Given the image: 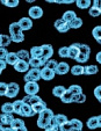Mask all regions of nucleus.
<instances>
[{
  "label": "nucleus",
  "instance_id": "f257e3e1",
  "mask_svg": "<svg viewBox=\"0 0 101 131\" xmlns=\"http://www.w3.org/2000/svg\"><path fill=\"white\" fill-rule=\"evenodd\" d=\"M54 111L51 109L47 108L44 111H42L41 114H38V118H37V126L39 129H47L48 126L51 124L52 118H54Z\"/></svg>",
  "mask_w": 101,
  "mask_h": 131
},
{
  "label": "nucleus",
  "instance_id": "f03ea898",
  "mask_svg": "<svg viewBox=\"0 0 101 131\" xmlns=\"http://www.w3.org/2000/svg\"><path fill=\"white\" fill-rule=\"evenodd\" d=\"M42 79L41 78V70L39 69H30L25 75L26 82H37V80Z\"/></svg>",
  "mask_w": 101,
  "mask_h": 131
},
{
  "label": "nucleus",
  "instance_id": "7ed1b4c3",
  "mask_svg": "<svg viewBox=\"0 0 101 131\" xmlns=\"http://www.w3.org/2000/svg\"><path fill=\"white\" fill-rule=\"evenodd\" d=\"M39 91V86L37 82H26L25 85V93L27 95H36Z\"/></svg>",
  "mask_w": 101,
  "mask_h": 131
},
{
  "label": "nucleus",
  "instance_id": "20e7f679",
  "mask_svg": "<svg viewBox=\"0 0 101 131\" xmlns=\"http://www.w3.org/2000/svg\"><path fill=\"white\" fill-rule=\"evenodd\" d=\"M54 26H55V28H56L59 32H62V34L67 32L70 29H71V28H70V25L67 22H65L63 19H58V20H56Z\"/></svg>",
  "mask_w": 101,
  "mask_h": 131
},
{
  "label": "nucleus",
  "instance_id": "39448f33",
  "mask_svg": "<svg viewBox=\"0 0 101 131\" xmlns=\"http://www.w3.org/2000/svg\"><path fill=\"white\" fill-rule=\"evenodd\" d=\"M20 92V86L16 84V82H11L8 84V89H7V93H6V96L9 97V99H13Z\"/></svg>",
  "mask_w": 101,
  "mask_h": 131
},
{
  "label": "nucleus",
  "instance_id": "423d86ee",
  "mask_svg": "<svg viewBox=\"0 0 101 131\" xmlns=\"http://www.w3.org/2000/svg\"><path fill=\"white\" fill-rule=\"evenodd\" d=\"M80 43H73L69 47V57L76 60L78 54L80 53Z\"/></svg>",
  "mask_w": 101,
  "mask_h": 131
},
{
  "label": "nucleus",
  "instance_id": "0eeeda50",
  "mask_svg": "<svg viewBox=\"0 0 101 131\" xmlns=\"http://www.w3.org/2000/svg\"><path fill=\"white\" fill-rule=\"evenodd\" d=\"M55 75H56V72H55L54 70H50V69H48V67H43V69L41 70V78H42L43 80H45V81L52 80L55 78Z\"/></svg>",
  "mask_w": 101,
  "mask_h": 131
},
{
  "label": "nucleus",
  "instance_id": "6e6552de",
  "mask_svg": "<svg viewBox=\"0 0 101 131\" xmlns=\"http://www.w3.org/2000/svg\"><path fill=\"white\" fill-rule=\"evenodd\" d=\"M69 71H71V67H70L69 64H67V63H65V62L58 63L56 70H55L56 74H59V75H64V74L69 73Z\"/></svg>",
  "mask_w": 101,
  "mask_h": 131
},
{
  "label": "nucleus",
  "instance_id": "1a4fd4ad",
  "mask_svg": "<svg viewBox=\"0 0 101 131\" xmlns=\"http://www.w3.org/2000/svg\"><path fill=\"white\" fill-rule=\"evenodd\" d=\"M28 14H29L30 19H41L43 16V9L39 6H33L30 7Z\"/></svg>",
  "mask_w": 101,
  "mask_h": 131
},
{
  "label": "nucleus",
  "instance_id": "9d476101",
  "mask_svg": "<svg viewBox=\"0 0 101 131\" xmlns=\"http://www.w3.org/2000/svg\"><path fill=\"white\" fill-rule=\"evenodd\" d=\"M22 101L25 102L26 104H29V106H35V104L39 103L41 101H43L38 95H26L25 97L22 99Z\"/></svg>",
  "mask_w": 101,
  "mask_h": 131
},
{
  "label": "nucleus",
  "instance_id": "9b49d317",
  "mask_svg": "<svg viewBox=\"0 0 101 131\" xmlns=\"http://www.w3.org/2000/svg\"><path fill=\"white\" fill-rule=\"evenodd\" d=\"M67 122H69V119H67V117L65 116V115L58 114V115H55L54 116L51 124L52 125H57V126H62V125H64L65 123H67Z\"/></svg>",
  "mask_w": 101,
  "mask_h": 131
},
{
  "label": "nucleus",
  "instance_id": "f8f14e48",
  "mask_svg": "<svg viewBox=\"0 0 101 131\" xmlns=\"http://www.w3.org/2000/svg\"><path fill=\"white\" fill-rule=\"evenodd\" d=\"M29 63L27 62V60H22V59H20L19 62L16 63V64L14 65V69L16 72H28L29 71Z\"/></svg>",
  "mask_w": 101,
  "mask_h": 131
},
{
  "label": "nucleus",
  "instance_id": "ddd939ff",
  "mask_svg": "<svg viewBox=\"0 0 101 131\" xmlns=\"http://www.w3.org/2000/svg\"><path fill=\"white\" fill-rule=\"evenodd\" d=\"M35 115V111L34 109H33L32 106H29V104H23L22 107V110H21V113H20V116L22 117H33Z\"/></svg>",
  "mask_w": 101,
  "mask_h": 131
},
{
  "label": "nucleus",
  "instance_id": "4468645a",
  "mask_svg": "<svg viewBox=\"0 0 101 131\" xmlns=\"http://www.w3.org/2000/svg\"><path fill=\"white\" fill-rule=\"evenodd\" d=\"M41 48H42V51H43V57L47 58V59H51L52 54H54V48H52V45L50 44H43L41 45Z\"/></svg>",
  "mask_w": 101,
  "mask_h": 131
},
{
  "label": "nucleus",
  "instance_id": "2eb2a0df",
  "mask_svg": "<svg viewBox=\"0 0 101 131\" xmlns=\"http://www.w3.org/2000/svg\"><path fill=\"white\" fill-rule=\"evenodd\" d=\"M19 25L22 30H29V29H32V27H33V21L30 17H22V19L19 21Z\"/></svg>",
  "mask_w": 101,
  "mask_h": 131
},
{
  "label": "nucleus",
  "instance_id": "dca6fc26",
  "mask_svg": "<svg viewBox=\"0 0 101 131\" xmlns=\"http://www.w3.org/2000/svg\"><path fill=\"white\" fill-rule=\"evenodd\" d=\"M1 126H7V125H12L13 121H14V117L11 114H1Z\"/></svg>",
  "mask_w": 101,
  "mask_h": 131
},
{
  "label": "nucleus",
  "instance_id": "f3484780",
  "mask_svg": "<svg viewBox=\"0 0 101 131\" xmlns=\"http://www.w3.org/2000/svg\"><path fill=\"white\" fill-rule=\"evenodd\" d=\"M66 92H67V89L65 88L64 86H60V85H59V86H55L54 87V89H52V95L60 99V97H62Z\"/></svg>",
  "mask_w": 101,
  "mask_h": 131
},
{
  "label": "nucleus",
  "instance_id": "a211bd4d",
  "mask_svg": "<svg viewBox=\"0 0 101 131\" xmlns=\"http://www.w3.org/2000/svg\"><path fill=\"white\" fill-rule=\"evenodd\" d=\"M22 31H23V30L21 29L19 22H13V23H11V25H9V34H11V36L22 34Z\"/></svg>",
  "mask_w": 101,
  "mask_h": 131
},
{
  "label": "nucleus",
  "instance_id": "6ab92c4d",
  "mask_svg": "<svg viewBox=\"0 0 101 131\" xmlns=\"http://www.w3.org/2000/svg\"><path fill=\"white\" fill-rule=\"evenodd\" d=\"M77 14H76V12H73V10H66V12L63 14V20L65 21V22H67V23H71L73 20H76L77 19Z\"/></svg>",
  "mask_w": 101,
  "mask_h": 131
},
{
  "label": "nucleus",
  "instance_id": "aec40b11",
  "mask_svg": "<svg viewBox=\"0 0 101 131\" xmlns=\"http://www.w3.org/2000/svg\"><path fill=\"white\" fill-rule=\"evenodd\" d=\"M19 60H20V58H19V56H17L16 52H8L7 58H6V62H7V64L13 65V66H14V65L16 64L17 62H19Z\"/></svg>",
  "mask_w": 101,
  "mask_h": 131
},
{
  "label": "nucleus",
  "instance_id": "412c9836",
  "mask_svg": "<svg viewBox=\"0 0 101 131\" xmlns=\"http://www.w3.org/2000/svg\"><path fill=\"white\" fill-rule=\"evenodd\" d=\"M71 73L74 77H78V75H83L85 74V66H82V65H74V66L71 67Z\"/></svg>",
  "mask_w": 101,
  "mask_h": 131
},
{
  "label": "nucleus",
  "instance_id": "4be33fe9",
  "mask_svg": "<svg viewBox=\"0 0 101 131\" xmlns=\"http://www.w3.org/2000/svg\"><path fill=\"white\" fill-rule=\"evenodd\" d=\"M92 4H93V1H89V0H77L76 1L77 7L80 8V9H87V8H91Z\"/></svg>",
  "mask_w": 101,
  "mask_h": 131
},
{
  "label": "nucleus",
  "instance_id": "5701e85b",
  "mask_svg": "<svg viewBox=\"0 0 101 131\" xmlns=\"http://www.w3.org/2000/svg\"><path fill=\"white\" fill-rule=\"evenodd\" d=\"M42 54H43V51L41 47H33L30 49V56H32V58H41Z\"/></svg>",
  "mask_w": 101,
  "mask_h": 131
},
{
  "label": "nucleus",
  "instance_id": "b1692460",
  "mask_svg": "<svg viewBox=\"0 0 101 131\" xmlns=\"http://www.w3.org/2000/svg\"><path fill=\"white\" fill-rule=\"evenodd\" d=\"M1 111H3V114H11L12 115L14 113V106L13 103H9V102H6L1 106Z\"/></svg>",
  "mask_w": 101,
  "mask_h": 131
},
{
  "label": "nucleus",
  "instance_id": "393cba45",
  "mask_svg": "<svg viewBox=\"0 0 101 131\" xmlns=\"http://www.w3.org/2000/svg\"><path fill=\"white\" fill-rule=\"evenodd\" d=\"M87 128L91 129V130H94V129L99 128V124H98V118L96 116H92L87 119Z\"/></svg>",
  "mask_w": 101,
  "mask_h": 131
},
{
  "label": "nucleus",
  "instance_id": "a878e982",
  "mask_svg": "<svg viewBox=\"0 0 101 131\" xmlns=\"http://www.w3.org/2000/svg\"><path fill=\"white\" fill-rule=\"evenodd\" d=\"M67 92L71 93L72 95H79V94H83V88L79 85H72V86L69 87Z\"/></svg>",
  "mask_w": 101,
  "mask_h": 131
},
{
  "label": "nucleus",
  "instance_id": "bb28decb",
  "mask_svg": "<svg viewBox=\"0 0 101 131\" xmlns=\"http://www.w3.org/2000/svg\"><path fill=\"white\" fill-rule=\"evenodd\" d=\"M33 109H34L35 114H41L42 111H44L45 109H47V103H45L44 101H41L39 103L33 106Z\"/></svg>",
  "mask_w": 101,
  "mask_h": 131
},
{
  "label": "nucleus",
  "instance_id": "cd10ccee",
  "mask_svg": "<svg viewBox=\"0 0 101 131\" xmlns=\"http://www.w3.org/2000/svg\"><path fill=\"white\" fill-rule=\"evenodd\" d=\"M99 72V67L96 65H88V66H85V74L86 75H93L96 74Z\"/></svg>",
  "mask_w": 101,
  "mask_h": 131
},
{
  "label": "nucleus",
  "instance_id": "c85d7f7f",
  "mask_svg": "<svg viewBox=\"0 0 101 131\" xmlns=\"http://www.w3.org/2000/svg\"><path fill=\"white\" fill-rule=\"evenodd\" d=\"M11 42H12L11 36H7V35H1L0 36V45H1V48L8 47L11 44Z\"/></svg>",
  "mask_w": 101,
  "mask_h": 131
},
{
  "label": "nucleus",
  "instance_id": "c756f323",
  "mask_svg": "<svg viewBox=\"0 0 101 131\" xmlns=\"http://www.w3.org/2000/svg\"><path fill=\"white\" fill-rule=\"evenodd\" d=\"M23 104H25V102H23L22 100H16V101L13 102V106H14V113H15V114L20 115V113H21V110H22Z\"/></svg>",
  "mask_w": 101,
  "mask_h": 131
},
{
  "label": "nucleus",
  "instance_id": "7c9ffc66",
  "mask_svg": "<svg viewBox=\"0 0 101 131\" xmlns=\"http://www.w3.org/2000/svg\"><path fill=\"white\" fill-rule=\"evenodd\" d=\"M28 63L32 66V69H39V67H42V63H41L39 58H30L28 60Z\"/></svg>",
  "mask_w": 101,
  "mask_h": 131
},
{
  "label": "nucleus",
  "instance_id": "2f4dec72",
  "mask_svg": "<svg viewBox=\"0 0 101 131\" xmlns=\"http://www.w3.org/2000/svg\"><path fill=\"white\" fill-rule=\"evenodd\" d=\"M25 122L22 121L21 118H15L14 121H13L12 125H11V128H13L14 130H17V129H21V128H25Z\"/></svg>",
  "mask_w": 101,
  "mask_h": 131
},
{
  "label": "nucleus",
  "instance_id": "473e14b6",
  "mask_svg": "<svg viewBox=\"0 0 101 131\" xmlns=\"http://www.w3.org/2000/svg\"><path fill=\"white\" fill-rule=\"evenodd\" d=\"M92 36L94 37V40H95L96 42L101 40V26H96V27L93 28V30H92Z\"/></svg>",
  "mask_w": 101,
  "mask_h": 131
},
{
  "label": "nucleus",
  "instance_id": "72a5a7b5",
  "mask_svg": "<svg viewBox=\"0 0 101 131\" xmlns=\"http://www.w3.org/2000/svg\"><path fill=\"white\" fill-rule=\"evenodd\" d=\"M70 123H71V125H72V128H73V129L83 130V126H84V124H83V122L80 121V119L72 118V119H70Z\"/></svg>",
  "mask_w": 101,
  "mask_h": 131
},
{
  "label": "nucleus",
  "instance_id": "f704fd0d",
  "mask_svg": "<svg viewBox=\"0 0 101 131\" xmlns=\"http://www.w3.org/2000/svg\"><path fill=\"white\" fill-rule=\"evenodd\" d=\"M89 15L93 17H96V16H100L101 15V8L98 7V6H92L91 8H89Z\"/></svg>",
  "mask_w": 101,
  "mask_h": 131
},
{
  "label": "nucleus",
  "instance_id": "c9c22d12",
  "mask_svg": "<svg viewBox=\"0 0 101 131\" xmlns=\"http://www.w3.org/2000/svg\"><path fill=\"white\" fill-rule=\"evenodd\" d=\"M69 25H70L71 29H78V28H80L83 26V20L80 17H77L76 20H73L71 23H69Z\"/></svg>",
  "mask_w": 101,
  "mask_h": 131
},
{
  "label": "nucleus",
  "instance_id": "e433bc0d",
  "mask_svg": "<svg viewBox=\"0 0 101 131\" xmlns=\"http://www.w3.org/2000/svg\"><path fill=\"white\" fill-rule=\"evenodd\" d=\"M17 56H19L20 59H22V60H27V59H30L29 56H30V52H28L27 50H19V51L16 52Z\"/></svg>",
  "mask_w": 101,
  "mask_h": 131
},
{
  "label": "nucleus",
  "instance_id": "4c0bfd02",
  "mask_svg": "<svg viewBox=\"0 0 101 131\" xmlns=\"http://www.w3.org/2000/svg\"><path fill=\"white\" fill-rule=\"evenodd\" d=\"M3 3V5H5L6 7H17L19 6V0H3L1 1Z\"/></svg>",
  "mask_w": 101,
  "mask_h": 131
},
{
  "label": "nucleus",
  "instance_id": "58836bf2",
  "mask_svg": "<svg viewBox=\"0 0 101 131\" xmlns=\"http://www.w3.org/2000/svg\"><path fill=\"white\" fill-rule=\"evenodd\" d=\"M60 100H62V102H64V103H71V102H73V95H72L71 93H69V92H66V93L60 97Z\"/></svg>",
  "mask_w": 101,
  "mask_h": 131
},
{
  "label": "nucleus",
  "instance_id": "ea45409f",
  "mask_svg": "<svg viewBox=\"0 0 101 131\" xmlns=\"http://www.w3.org/2000/svg\"><path fill=\"white\" fill-rule=\"evenodd\" d=\"M89 59V54H86V53H83V52H80V53L78 54V57H77V62L78 63H86L87 60Z\"/></svg>",
  "mask_w": 101,
  "mask_h": 131
},
{
  "label": "nucleus",
  "instance_id": "a19ab883",
  "mask_svg": "<svg viewBox=\"0 0 101 131\" xmlns=\"http://www.w3.org/2000/svg\"><path fill=\"white\" fill-rule=\"evenodd\" d=\"M58 54H59V57H62V58L69 57V47H62L58 50Z\"/></svg>",
  "mask_w": 101,
  "mask_h": 131
},
{
  "label": "nucleus",
  "instance_id": "79ce46f5",
  "mask_svg": "<svg viewBox=\"0 0 101 131\" xmlns=\"http://www.w3.org/2000/svg\"><path fill=\"white\" fill-rule=\"evenodd\" d=\"M86 101V95L83 93V94L79 95H73V102H77V103H84Z\"/></svg>",
  "mask_w": 101,
  "mask_h": 131
},
{
  "label": "nucleus",
  "instance_id": "37998d69",
  "mask_svg": "<svg viewBox=\"0 0 101 131\" xmlns=\"http://www.w3.org/2000/svg\"><path fill=\"white\" fill-rule=\"evenodd\" d=\"M11 38H12V41L14 43H21L25 41V35L22 34H19V35H14V36H11Z\"/></svg>",
  "mask_w": 101,
  "mask_h": 131
},
{
  "label": "nucleus",
  "instance_id": "c03bdc74",
  "mask_svg": "<svg viewBox=\"0 0 101 131\" xmlns=\"http://www.w3.org/2000/svg\"><path fill=\"white\" fill-rule=\"evenodd\" d=\"M57 65H58V63L56 62L55 59H49L48 60V63H47V65H45L44 67H48V69H50V70H56V67H57Z\"/></svg>",
  "mask_w": 101,
  "mask_h": 131
},
{
  "label": "nucleus",
  "instance_id": "a18cd8bd",
  "mask_svg": "<svg viewBox=\"0 0 101 131\" xmlns=\"http://www.w3.org/2000/svg\"><path fill=\"white\" fill-rule=\"evenodd\" d=\"M7 89H8V84L1 82V84H0V95H1V96H6Z\"/></svg>",
  "mask_w": 101,
  "mask_h": 131
},
{
  "label": "nucleus",
  "instance_id": "49530a36",
  "mask_svg": "<svg viewBox=\"0 0 101 131\" xmlns=\"http://www.w3.org/2000/svg\"><path fill=\"white\" fill-rule=\"evenodd\" d=\"M7 54H8L7 49H5V48H1V49H0V60H6V58H7Z\"/></svg>",
  "mask_w": 101,
  "mask_h": 131
},
{
  "label": "nucleus",
  "instance_id": "de8ad7c7",
  "mask_svg": "<svg viewBox=\"0 0 101 131\" xmlns=\"http://www.w3.org/2000/svg\"><path fill=\"white\" fill-rule=\"evenodd\" d=\"M72 125H71V123H70V121L67 122V123H65L64 125H62L60 126V131H72Z\"/></svg>",
  "mask_w": 101,
  "mask_h": 131
},
{
  "label": "nucleus",
  "instance_id": "09e8293b",
  "mask_svg": "<svg viewBox=\"0 0 101 131\" xmlns=\"http://www.w3.org/2000/svg\"><path fill=\"white\" fill-rule=\"evenodd\" d=\"M94 96H95L98 100L101 99V85H100V86H98L95 89H94Z\"/></svg>",
  "mask_w": 101,
  "mask_h": 131
},
{
  "label": "nucleus",
  "instance_id": "8fccbe9b",
  "mask_svg": "<svg viewBox=\"0 0 101 131\" xmlns=\"http://www.w3.org/2000/svg\"><path fill=\"white\" fill-rule=\"evenodd\" d=\"M44 131H60V126H57V125H52L50 124Z\"/></svg>",
  "mask_w": 101,
  "mask_h": 131
},
{
  "label": "nucleus",
  "instance_id": "3c124183",
  "mask_svg": "<svg viewBox=\"0 0 101 131\" xmlns=\"http://www.w3.org/2000/svg\"><path fill=\"white\" fill-rule=\"evenodd\" d=\"M7 66V62L6 60H0V72H3Z\"/></svg>",
  "mask_w": 101,
  "mask_h": 131
},
{
  "label": "nucleus",
  "instance_id": "603ef678",
  "mask_svg": "<svg viewBox=\"0 0 101 131\" xmlns=\"http://www.w3.org/2000/svg\"><path fill=\"white\" fill-rule=\"evenodd\" d=\"M1 131H16L11 126H1Z\"/></svg>",
  "mask_w": 101,
  "mask_h": 131
},
{
  "label": "nucleus",
  "instance_id": "864d4df0",
  "mask_svg": "<svg viewBox=\"0 0 101 131\" xmlns=\"http://www.w3.org/2000/svg\"><path fill=\"white\" fill-rule=\"evenodd\" d=\"M95 59H96V62H98L99 64H101V51L98 52V53L95 54Z\"/></svg>",
  "mask_w": 101,
  "mask_h": 131
},
{
  "label": "nucleus",
  "instance_id": "5fc2aeb1",
  "mask_svg": "<svg viewBox=\"0 0 101 131\" xmlns=\"http://www.w3.org/2000/svg\"><path fill=\"white\" fill-rule=\"evenodd\" d=\"M55 3H57V4H72V3H74V1H72V0H63V1H55Z\"/></svg>",
  "mask_w": 101,
  "mask_h": 131
},
{
  "label": "nucleus",
  "instance_id": "6e6d98bb",
  "mask_svg": "<svg viewBox=\"0 0 101 131\" xmlns=\"http://www.w3.org/2000/svg\"><path fill=\"white\" fill-rule=\"evenodd\" d=\"M96 118H98V124H99V128H101V115H99V116H96Z\"/></svg>",
  "mask_w": 101,
  "mask_h": 131
},
{
  "label": "nucleus",
  "instance_id": "4d7b16f0",
  "mask_svg": "<svg viewBox=\"0 0 101 131\" xmlns=\"http://www.w3.org/2000/svg\"><path fill=\"white\" fill-rule=\"evenodd\" d=\"M16 131H28V129L27 128H26V126H25V128H21V129H17V130Z\"/></svg>",
  "mask_w": 101,
  "mask_h": 131
},
{
  "label": "nucleus",
  "instance_id": "13d9d810",
  "mask_svg": "<svg viewBox=\"0 0 101 131\" xmlns=\"http://www.w3.org/2000/svg\"><path fill=\"white\" fill-rule=\"evenodd\" d=\"M72 131H83V130H78V129H72Z\"/></svg>",
  "mask_w": 101,
  "mask_h": 131
},
{
  "label": "nucleus",
  "instance_id": "bf43d9fd",
  "mask_svg": "<svg viewBox=\"0 0 101 131\" xmlns=\"http://www.w3.org/2000/svg\"><path fill=\"white\" fill-rule=\"evenodd\" d=\"M98 43H99V44H101V40H100V41H98Z\"/></svg>",
  "mask_w": 101,
  "mask_h": 131
},
{
  "label": "nucleus",
  "instance_id": "052dcab7",
  "mask_svg": "<svg viewBox=\"0 0 101 131\" xmlns=\"http://www.w3.org/2000/svg\"><path fill=\"white\" fill-rule=\"evenodd\" d=\"M98 101H99V102H100V103H101V99H100V100H98Z\"/></svg>",
  "mask_w": 101,
  "mask_h": 131
},
{
  "label": "nucleus",
  "instance_id": "680f3d73",
  "mask_svg": "<svg viewBox=\"0 0 101 131\" xmlns=\"http://www.w3.org/2000/svg\"><path fill=\"white\" fill-rule=\"evenodd\" d=\"M100 7H101V1H100Z\"/></svg>",
  "mask_w": 101,
  "mask_h": 131
}]
</instances>
